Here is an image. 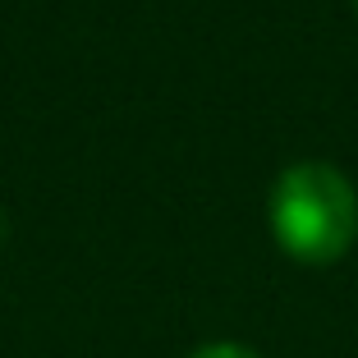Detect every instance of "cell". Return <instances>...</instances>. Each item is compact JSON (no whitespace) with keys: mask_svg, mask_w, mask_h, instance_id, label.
Here are the masks:
<instances>
[{"mask_svg":"<svg viewBox=\"0 0 358 358\" xmlns=\"http://www.w3.org/2000/svg\"><path fill=\"white\" fill-rule=\"evenodd\" d=\"M271 230L299 262H336L358 234L354 184L327 161L289 166L271 189Z\"/></svg>","mask_w":358,"mask_h":358,"instance_id":"obj_1","label":"cell"},{"mask_svg":"<svg viewBox=\"0 0 358 358\" xmlns=\"http://www.w3.org/2000/svg\"><path fill=\"white\" fill-rule=\"evenodd\" d=\"M193 358H257L253 349H243V345H207V349H198Z\"/></svg>","mask_w":358,"mask_h":358,"instance_id":"obj_2","label":"cell"},{"mask_svg":"<svg viewBox=\"0 0 358 358\" xmlns=\"http://www.w3.org/2000/svg\"><path fill=\"white\" fill-rule=\"evenodd\" d=\"M354 10H358V0H354Z\"/></svg>","mask_w":358,"mask_h":358,"instance_id":"obj_3","label":"cell"}]
</instances>
